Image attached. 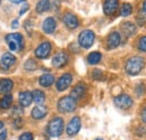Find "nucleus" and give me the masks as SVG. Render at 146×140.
I'll return each mask as SVG.
<instances>
[{"instance_id": "obj_1", "label": "nucleus", "mask_w": 146, "mask_h": 140, "mask_svg": "<svg viewBox=\"0 0 146 140\" xmlns=\"http://www.w3.org/2000/svg\"><path fill=\"white\" fill-rule=\"evenodd\" d=\"M144 65H145L144 58H142L139 56H133L126 62L125 70L129 75H137L141 71L143 70Z\"/></svg>"}, {"instance_id": "obj_2", "label": "nucleus", "mask_w": 146, "mask_h": 140, "mask_svg": "<svg viewBox=\"0 0 146 140\" xmlns=\"http://www.w3.org/2000/svg\"><path fill=\"white\" fill-rule=\"evenodd\" d=\"M63 128H64V121L62 118L56 117L54 119H52L48 125H47V133L51 137H58L62 135L63 132Z\"/></svg>"}, {"instance_id": "obj_3", "label": "nucleus", "mask_w": 146, "mask_h": 140, "mask_svg": "<svg viewBox=\"0 0 146 140\" xmlns=\"http://www.w3.org/2000/svg\"><path fill=\"white\" fill-rule=\"evenodd\" d=\"M75 108H76V101L73 99L72 96H63V98H61L60 100H58V102H57V109H58V111H61V112H64V113H66V112H72L75 110Z\"/></svg>"}, {"instance_id": "obj_4", "label": "nucleus", "mask_w": 146, "mask_h": 140, "mask_svg": "<svg viewBox=\"0 0 146 140\" xmlns=\"http://www.w3.org/2000/svg\"><path fill=\"white\" fill-rule=\"evenodd\" d=\"M6 42L8 43V46L10 48V51H20L24 46L23 42V36L20 34H9L6 36Z\"/></svg>"}, {"instance_id": "obj_5", "label": "nucleus", "mask_w": 146, "mask_h": 140, "mask_svg": "<svg viewBox=\"0 0 146 140\" xmlns=\"http://www.w3.org/2000/svg\"><path fill=\"white\" fill-rule=\"evenodd\" d=\"M94 42V33L92 30H83L79 35V44L83 48H90Z\"/></svg>"}, {"instance_id": "obj_6", "label": "nucleus", "mask_w": 146, "mask_h": 140, "mask_svg": "<svg viewBox=\"0 0 146 140\" xmlns=\"http://www.w3.org/2000/svg\"><path fill=\"white\" fill-rule=\"evenodd\" d=\"M113 102H115V105L117 108L123 109V110H127L133 105V99L127 94H120V95L115 98Z\"/></svg>"}, {"instance_id": "obj_7", "label": "nucleus", "mask_w": 146, "mask_h": 140, "mask_svg": "<svg viewBox=\"0 0 146 140\" xmlns=\"http://www.w3.org/2000/svg\"><path fill=\"white\" fill-rule=\"evenodd\" d=\"M71 83H72V75L69 73L63 74L56 82V88L57 91H64L70 87Z\"/></svg>"}, {"instance_id": "obj_8", "label": "nucleus", "mask_w": 146, "mask_h": 140, "mask_svg": "<svg viewBox=\"0 0 146 140\" xmlns=\"http://www.w3.org/2000/svg\"><path fill=\"white\" fill-rule=\"evenodd\" d=\"M51 50H52V46H51V43L48 42H44L42 43L35 51V55L38 58H46L50 53H51Z\"/></svg>"}, {"instance_id": "obj_9", "label": "nucleus", "mask_w": 146, "mask_h": 140, "mask_svg": "<svg viewBox=\"0 0 146 140\" xmlns=\"http://www.w3.org/2000/svg\"><path fill=\"white\" fill-rule=\"evenodd\" d=\"M81 128V120L79 117H74L71 119V121L69 122L68 127H66V132L69 136H75L79 130Z\"/></svg>"}, {"instance_id": "obj_10", "label": "nucleus", "mask_w": 146, "mask_h": 140, "mask_svg": "<svg viewBox=\"0 0 146 140\" xmlns=\"http://www.w3.org/2000/svg\"><path fill=\"white\" fill-rule=\"evenodd\" d=\"M16 62V57L10 54V53H6L2 55L1 57V61H0V65L3 70H8L9 67H11Z\"/></svg>"}, {"instance_id": "obj_11", "label": "nucleus", "mask_w": 146, "mask_h": 140, "mask_svg": "<svg viewBox=\"0 0 146 140\" xmlns=\"http://www.w3.org/2000/svg\"><path fill=\"white\" fill-rule=\"evenodd\" d=\"M68 59H69V57H68L66 53H57L52 59V64L54 67H63L64 65H66Z\"/></svg>"}, {"instance_id": "obj_12", "label": "nucleus", "mask_w": 146, "mask_h": 140, "mask_svg": "<svg viewBox=\"0 0 146 140\" xmlns=\"http://www.w3.org/2000/svg\"><path fill=\"white\" fill-rule=\"evenodd\" d=\"M119 1L118 0H106L104 3V11L106 15H112L118 9Z\"/></svg>"}, {"instance_id": "obj_13", "label": "nucleus", "mask_w": 146, "mask_h": 140, "mask_svg": "<svg viewBox=\"0 0 146 140\" xmlns=\"http://www.w3.org/2000/svg\"><path fill=\"white\" fill-rule=\"evenodd\" d=\"M63 22L70 29H75L79 26V20L73 14H65L64 17H63Z\"/></svg>"}, {"instance_id": "obj_14", "label": "nucleus", "mask_w": 146, "mask_h": 140, "mask_svg": "<svg viewBox=\"0 0 146 140\" xmlns=\"http://www.w3.org/2000/svg\"><path fill=\"white\" fill-rule=\"evenodd\" d=\"M120 34L117 33V32H113L108 36V39H107V44H108V47L109 48H116L119 46L120 44Z\"/></svg>"}, {"instance_id": "obj_15", "label": "nucleus", "mask_w": 146, "mask_h": 140, "mask_svg": "<svg viewBox=\"0 0 146 140\" xmlns=\"http://www.w3.org/2000/svg\"><path fill=\"white\" fill-rule=\"evenodd\" d=\"M55 28H56V21H55L54 18L48 17L44 20V22H43V30H44L46 34H52V33H54Z\"/></svg>"}, {"instance_id": "obj_16", "label": "nucleus", "mask_w": 146, "mask_h": 140, "mask_svg": "<svg viewBox=\"0 0 146 140\" xmlns=\"http://www.w3.org/2000/svg\"><path fill=\"white\" fill-rule=\"evenodd\" d=\"M47 114V108L44 105H36L33 110H32V117L36 120L43 119L45 116Z\"/></svg>"}, {"instance_id": "obj_17", "label": "nucleus", "mask_w": 146, "mask_h": 140, "mask_svg": "<svg viewBox=\"0 0 146 140\" xmlns=\"http://www.w3.org/2000/svg\"><path fill=\"white\" fill-rule=\"evenodd\" d=\"M86 90H87L86 84H83V83H79V84H78V85H75V88L72 90V92H71V95H70V96H72L74 100L80 99V98H82V96L84 95Z\"/></svg>"}, {"instance_id": "obj_18", "label": "nucleus", "mask_w": 146, "mask_h": 140, "mask_svg": "<svg viewBox=\"0 0 146 140\" xmlns=\"http://www.w3.org/2000/svg\"><path fill=\"white\" fill-rule=\"evenodd\" d=\"M32 101H33V94L31 92L25 91L19 94V103L23 106H28L32 103Z\"/></svg>"}, {"instance_id": "obj_19", "label": "nucleus", "mask_w": 146, "mask_h": 140, "mask_svg": "<svg viewBox=\"0 0 146 140\" xmlns=\"http://www.w3.org/2000/svg\"><path fill=\"white\" fill-rule=\"evenodd\" d=\"M14 87V83L11 80L9 79H2L0 80V93L5 94V93H9Z\"/></svg>"}, {"instance_id": "obj_20", "label": "nucleus", "mask_w": 146, "mask_h": 140, "mask_svg": "<svg viewBox=\"0 0 146 140\" xmlns=\"http://www.w3.org/2000/svg\"><path fill=\"white\" fill-rule=\"evenodd\" d=\"M121 30L124 32V34L127 37H130V36H133L136 33V26L133 22L127 21V22H124L121 25Z\"/></svg>"}, {"instance_id": "obj_21", "label": "nucleus", "mask_w": 146, "mask_h": 140, "mask_svg": "<svg viewBox=\"0 0 146 140\" xmlns=\"http://www.w3.org/2000/svg\"><path fill=\"white\" fill-rule=\"evenodd\" d=\"M54 83V76L52 74H44L39 77V84L42 87L48 88Z\"/></svg>"}, {"instance_id": "obj_22", "label": "nucleus", "mask_w": 146, "mask_h": 140, "mask_svg": "<svg viewBox=\"0 0 146 140\" xmlns=\"http://www.w3.org/2000/svg\"><path fill=\"white\" fill-rule=\"evenodd\" d=\"M51 5H50V0H39L36 5V11L42 14V13H45L50 9Z\"/></svg>"}, {"instance_id": "obj_23", "label": "nucleus", "mask_w": 146, "mask_h": 140, "mask_svg": "<svg viewBox=\"0 0 146 140\" xmlns=\"http://www.w3.org/2000/svg\"><path fill=\"white\" fill-rule=\"evenodd\" d=\"M32 94H33V100L35 101V103H37V104H42L45 101V94H44L43 91L35 90Z\"/></svg>"}, {"instance_id": "obj_24", "label": "nucleus", "mask_w": 146, "mask_h": 140, "mask_svg": "<svg viewBox=\"0 0 146 140\" xmlns=\"http://www.w3.org/2000/svg\"><path fill=\"white\" fill-rule=\"evenodd\" d=\"M13 100H14V98H13V95H10V94H7V95H5L1 100H0V108L1 109H8V108H10V105L13 103Z\"/></svg>"}, {"instance_id": "obj_25", "label": "nucleus", "mask_w": 146, "mask_h": 140, "mask_svg": "<svg viewBox=\"0 0 146 140\" xmlns=\"http://www.w3.org/2000/svg\"><path fill=\"white\" fill-rule=\"evenodd\" d=\"M101 59V54L99 52H92L88 55V63L94 65V64H98Z\"/></svg>"}, {"instance_id": "obj_26", "label": "nucleus", "mask_w": 146, "mask_h": 140, "mask_svg": "<svg viewBox=\"0 0 146 140\" xmlns=\"http://www.w3.org/2000/svg\"><path fill=\"white\" fill-rule=\"evenodd\" d=\"M133 11V7L130 3H124L120 8V16L123 17H126V16H129Z\"/></svg>"}, {"instance_id": "obj_27", "label": "nucleus", "mask_w": 146, "mask_h": 140, "mask_svg": "<svg viewBox=\"0 0 146 140\" xmlns=\"http://www.w3.org/2000/svg\"><path fill=\"white\" fill-rule=\"evenodd\" d=\"M25 69L27 71H34L36 69V63L34 59H28L26 63H25Z\"/></svg>"}, {"instance_id": "obj_28", "label": "nucleus", "mask_w": 146, "mask_h": 140, "mask_svg": "<svg viewBox=\"0 0 146 140\" xmlns=\"http://www.w3.org/2000/svg\"><path fill=\"white\" fill-rule=\"evenodd\" d=\"M138 50L146 53V36H143L138 43Z\"/></svg>"}, {"instance_id": "obj_29", "label": "nucleus", "mask_w": 146, "mask_h": 140, "mask_svg": "<svg viewBox=\"0 0 146 140\" xmlns=\"http://www.w3.org/2000/svg\"><path fill=\"white\" fill-rule=\"evenodd\" d=\"M33 139H34V137H33V135L31 132H25V133H23L19 137V140H33Z\"/></svg>"}, {"instance_id": "obj_30", "label": "nucleus", "mask_w": 146, "mask_h": 140, "mask_svg": "<svg viewBox=\"0 0 146 140\" xmlns=\"http://www.w3.org/2000/svg\"><path fill=\"white\" fill-rule=\"evenodd\" d=\"M100 76H101V72H100L99 70H96L94 72H93V77H94L96 80H97V79L99 80V77H100Z\"/></svg>"}, {"instance_id": "obj_31", "label": "nucleus", "mask_w": 146, "mask_h": 140, "mask_svg": "<svg viewBox=\"0 0 146 140\" xmlns=\"http://www.w3.org/2000/svg\"><path fill=\"white\" fill-rule=\"evenodd\" d=\"M142 120H143L144 123H146V106L143 109V111H142Z\"/></svg>"}, {"instance_id": "obj_32", "label": "nucleus", "mask_w": 146, "mask_h": 140, "mask_svg": "<svg viewBox=\"0 0 146 140\" xmlns=\"http://www.w3.org/2000/svg\"><path fill=\"white\" fill-rule=\"evenodd\" d=\"M27 10H28V5H27V3H25V5L23 6V9L19 11V14H20V15H23V14H24L25 11H27Z\"/></svg>"}, {"instance_id": "obj_33", "label": "nucleus", "mask_w": 146, "mask_h": 140, "mask_svg": "<svg viewBox=\"0 0 146 140\" xmlns=\"http://www.w3.org/2000/svg\"><path fill=\"white\" fill-rule=\"evenodd\" d=\"M21 119H16V121H15V124H14V125H15V128H17V129H18V128H20V127H21Z\"/></svg>"}, {"instance_id": "obj_34", "label": "nucleus", "mask_w": 146, "mask_h": 140, "mask_svg": "<svg viewBox=\"0 0 146 140\" xmlns=\"http://www.w3.org/2000/svg\"><path fill=\"white\" fill-rule=\"evenodd\" d=\"M6 137H7V131L3 130V131L0 133V140H6Z\"/></svg>"}, {"instance_id": "obj_35", "label": "nucleus", "mask_w": 146, "mask_h": 140, "mask_svg": "<svg viewBox=\"0 0 146 140\" xmlns=\"http://www.w3.org/2000/svg\"><path fill=\"white\" fill-rule=\"evenodd\" d=\"M11 26H13L14 28H17V27H18V20H14V21H13V25H11Z\"/></svg>"}, {"instance_id": "obj_36", "label": "nucleus", "mask_w": 146, "mask_h": 140, "mask_svg": "<svg viewBox=\"0 0 146 140\" xmlns=\"http://www.w3.org/2000/svg\"><path fill=\"white\" fill-rule=\"evenodd\" d=\"M9 1H11L13 3H20V2H24L25 0H9Z\"/></svg>"}, {"instance_id": "obj_37", "label": "nucleus", "mask_w": 146, "mask_h": 140, "mask_svg": "<svg viewBox=\"0 0 146 140\" xmlns=\"http://www.w3.org/2000/svg\"><path fill=\"white\" fill-rule=\"evenodd\" d=\"M143 11H144V14L146 15V0L144 1V3H143Z\"/></svg>"}, {"instance_id": "obj_38", "label": "nucleus", "mask_w": 146, "mask_h": 140, "mask_svg": "<svg viewBox=\"0 0 146 140\" xmlns=\"http://www.w3.org/2000/svg\"><path fill=\"white\" fill-rule=\"evenodd\" d=\"M2 128H3V123H2L1 121H0V130H1Z\"/></svg>"}, {"instance_id": "obj_39", "label": "nucleus", "mask_w": 146, "mask_h": 140, "mask_svg": "<svg viewBox=\"0 0 146 140\" xmlns=\"http://www.w3.org/2000/svg\"><path fill=\"white\" fill-rule=\"evenodd\" d=\"M96 140H104V139H101V138H97Z\"/></svg>"}]
</instances>
